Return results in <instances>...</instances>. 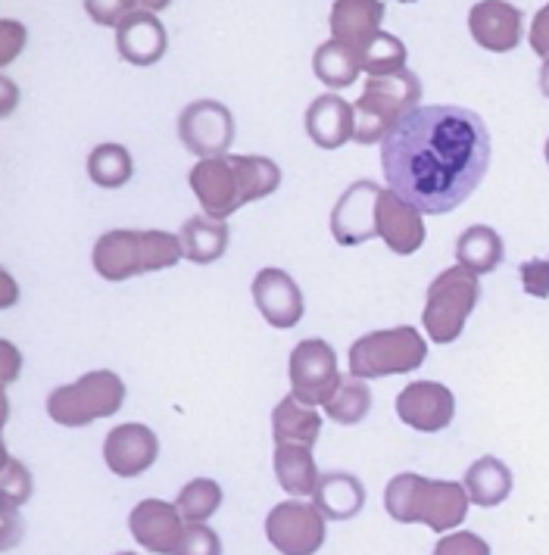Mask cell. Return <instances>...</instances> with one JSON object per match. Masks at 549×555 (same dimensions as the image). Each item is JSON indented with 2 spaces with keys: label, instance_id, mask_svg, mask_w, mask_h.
<instances>
[{
  "label": "cell",
  "instance_id": "6da1fadb",
  "mask_svg": "<svg viewBox=\"0 0 549 555\" xmlns=\"http://www.w3.org/2000/svg\"><path fill=\"white\" fill-rule=\"evenodd\" d=\"M381 169L422 216H444L472 197L490 169V131L465 106H419L381 141Z\"/></svg>",
  "mask_w": 549,
  "mask_h": 555
},
{
  "label": "cell",
  "instance_id": "7a4b0ae2",
  "mask_svg": "<svg viewBox=\"0 0 549 555\" xmlns=\"http://www.w3.org/2000/svg\"><path fill=\"white\" fill-rule=\"evenodd\" d=\"M281 169L269 156H209L191 169V191L213 219H228L241 206L278 191Z\"/></svg>",
  "mask_w": 549,
  "mask_h": 555
},
{
  "label": "cell",
  "instance_id": "3957f363",
  "mask_svg": "<svg viewBox=\"0 0 549 555\" xmlns=\"http://www.w3.org/2000/svg\"><path fill=\"white\" fill-rule=\"evenodd\" d=\"M469 493L456 480H431L422 475H397L384 490V508L399 525H424L447 533L469 515Z\"/></svg>",
  "mask_w": 549,
  "mask_h": 555
},
{
  "label": "cell",
  "instance_id": "277c9868",
  "mask_svg": "<svg viewBox=\"0 0 549 555\" xmlns=\"http://www.w3.org/2000/svg\"><path fill=\"white\" fill-rule=\"evenodd\" d=\"M94 272L103 281H128L148 272H163L184 259V244L178 234L169 231H135V228H116L100 234L94 244Z\"/></svg>",
  "mask_w": 549,
  "mask_h": 555
},
{
  "label": "cell",
  "instance_id": "5b68a950",
  "mask_svg": "<svg viewBox=\"0 0 549 555\" xmlns=\"http://www.w3.org/2000/svg\"><path fill=\"white\" fill-rule=\"evenodd\" d=\"M422 101V81L416 73L403 69L397 76L369 78L359 101L353 103L356 109V144H378L384 141L394 128L419 109Z\"/></svg>",
  "mask_w": 549,
  "mask_h": 555
},
{
  "label": "cell",
  "instance_id": "8992f818",
  "mask_svg": "<svg viewBox=\"0 0 549 555\" xmlns=\"http://www.w3.org/2000/svg\"><path fill=\"white\" fill-rule=\"evenodd\" d=\"M481 300V281L465 266L444 269L427 284L422 325L434 344H452Z\"/></svg>",
  "mask_w": 549,
  "mask_h": 555
},
{
  "label": "cell",
  "instance_id": "52a82bcc",
  "mask_svg": "<svg viewBox=\"0 0 549 555\" xmlns=\"http://www.w3.org/2000/svg\"><path fill=\"white\" fill-rule=\"evenodd\" d=\"M424 356H427V344H424L422 331L409 328V325L372 331L349 347V375L366 380L409 375L422 369Z\"/></svg>",
  "mask_w": 549,
  "mask_h": 555
},
{
  "label": "cell",
  "instance_id": "ba28073f",
  "mask_svg": "<svg viewBox=\"0 0 549 555\" xmlns=\"http://www.w3.org/2000/svg\"><path fill=\"white\" fill-rule=\"evenodd\" d=\"M125 403V384L116 372H88L75 384L56 387L48 397V415L63 428H85L116 415Z\"/></svg>",
  "mask_w": 549,
  "mask_h": 555
},
{
  "label": "cell",
  "instance_id": "9c48e42d",
  "mask_svg": "<svg viewBox=\"0 0 549 555\" xmlns=\"http://www.w3.org/2000/svg\"><path fill=\"white\" fill-rule=\"evenodd\" d=\"M178 138L200 159L225 156L234 144V116L219 101H194L178 113Z\"/></svg>",
  "mask_w": 549,
  "mask_h": 555
},
{
  "label": "cell",
  "instance_id": "30bf717a",
  "mask_svg": "<svg viewBox=\"0 0 549 555\" xmlns=\"http://www.w3.org/2000/svg\"><path fill=\"white\" fill-rule=\"evenodd\" d=\"M341 384L337 356L319 337L299 340L291 353V393L299 403L324 405Z\"/></svg>",
  "mask_w": 549,
  "mask_h": 555
},
{
  "label": "cell",
  "instance_id": "8fae6325",
  "mask_svg": "<svg viewBox=\"0 0 549 555\" xmlns=\"http://www.w3.org/2000/svg\"><path fill=\"white\" fill-rule=\"evenodd\" d=\"M266 537L281 555H316L324 543V515L316 503H278L266 518Z\"/></svg>",
  "mask_w": 549,
  "mask_h": 555
},
{
  "label": "cell",
  "instance_id": "7c38bea8",
  "mask_svg": "<svg viewBox=\"0 0 549 555\" xmlns=\"http://www.w3.org/2000/svg\"><path fill=\"white\" fill-rule=\"evenodd\" d=\"M378 197L381 188L362 178L356 184H349L347 191L341 194V201L334 203L331 209V234L341 247H359L369 237L378 234L374 228V212H378Z\"/></svg>",
  "mask_w": 549,
  "mask_h": 555
},
{
  "label": "cell",
  "instance_id": "4fadbf2b",
  "mask_svg": "<svg viewBox=\"0 0 549 555\" xmlns=\"http://www.w3.org/2000/svg\"><path fill=\"white\" fill-rule=\"evenodd\" d=\"M397 415L403 425L424 430V434H437L452 422L456 415V397L452 390L437 384V380H412L409 387H403L397 397Z\"/></svg>",
  "mask_w": 549,
  "mask_h": 555
},
{
  "label": "cell",
  "instance_id": "5bb4252c",
  "mask_svg": "<svg viewBox=\"0 0 549 555\" xmlns=\"http://www.w3.org/2000/svg\"><path fill=\"white\" fill-rule=\"evenodd\" d=\"M469 31L474 44L490 53H509L522 44L524 16L509 0H481L469 10Z\"/></svg>",
  "mask_w": 549,
  "mask_h": 555
},
{
  "label": "cell",
  "instance_id": "9a60e30c",
  "mask_svg": "<svg viewBox=\"0 0 549 555\" xmlns=\"http://www.w3.org/2000/svg\"><path fill=\"white\" fill-rule=\"evenodd\" d=\"M253 304L272 328L281 331L297 328L303 312H306L303 291L284 269H263L253 278Z\"/></svg>",
  "mask_w": 549,
  "mask_h": 555
},
{
  "label": "cell",
  "instance_id": "2e32d148",
  "mask_svg": "<svg viewBox=\"0 0 549 555\" xmlns=\"http://www.w3.org/2000/svg\"><path fill=\"white\" fill-rule=\"evenodd\" d=\"M128 528H131V537L138 540V546H144L148 553L175 555L188 525L181 521V512L175 503L144 500L131 508Z\"/></svg>",
  "mask_w": 549,
  "mask_h": 555
},
{
  "label": "cell",
  "instance_id": "e0dca14e",
  "mask_svg": "<svg viewBox=\"0 0 549 555\" xmlns=\"http://www.w3.org/2000/svg\"><path fill=\"white\" fill-rule=\"evenodd\" d=\"M159 455V440L148 425H119L103 440V462L116 478L144 475Z\"/></svg>",
  "mask_w": 549,
  "mask_h": 555
},
{
  "label": "cell",
  "instance_id": "ac0fdd59",
  "mask_svg": "<svg viewBox=\"0 0 549 555\" xmlns=\"http://www.w3.org/2000/svg\"><path fill=\"white\" fill-rule=\"evenodd\" d=\"M374 228H378V237L397 256H412V253L422 250V212L409 201H403L397 191H381L378 212H374Z\"/></svg>",
  "mask_w": 549,
  "mask_h": 555
},
{
  "label": "cell",
  "instance_id": "d6986e66",
  "mask_svg": "<svg viewBox=\"0 0 549 555\" xmlns=\"http://www.w3.org/2000/svg\"><path fill=\"white\" fill-rule=\"evenodd\" d=\"M116 48L119 56L131 66H153L163 60V53L169 48V38H166V26L159 23L156 13L150 10H135L128 13L123 23L116 26Z\"/></svg>",
  "mask_w": 549,
  "mask_h": 555
},
{
  "label": "cell",
  "instance_id": "ffe728a7",
  "mask_svg": "<svg viewBox=\"0 0 549 555\" xmlns=\"http://www.w3.org/2000/svg\"><path fill=\"white\" fill-rule=\"evenodd\" d=\"M306 134L316 147L322 151H337L356 134V109L353 103L337 98V94H319L306 109Z\"/></svg>",
  "mask_w": 549,
  "mask_h": 555
},
{
  "label": "cell",
  "instance_id": "44dd1931",
  "mask_svg": "<svg viewBox=\"0 0 549 555\" xmlns=\"http://www.w3.org/2000/svg\"><path fill=\"white\" fill-rule=\"evenodd\" d=\"M384 3L381 0H334L331 7V31L334 41L347 44L353 51H366L381 31Z\"/></svg>",
  "mask_w": 549,
  "mask_h": 555
},
{
  "label": "cell",
  "instance_id": "7402d4cb",
  "mask_svg": "<svg viewBox=\"0 0 549 555\" xmlns=\"http://www.w3.org/2000/svg\"><path fill=\"white\" fill-rule=\"evenodd\" d=\"M312 503L328 521H349L366 505V487H362V480L353 478L347 472H328L319 478Z\"/></svg>",
  "mask_w": 549,
  "mask_h": 555
},
{
  "label": "cell",
  "instance_id": "603a6c76",
  "mask_svg": "<svg viewBox=\"0 0 549 555\" xmlns=\"http://www.w3.org/2000/svg\"><path fill=\"white\" fill-rule=\"evenodd\" d=\"M309 450L312 447H303V443H274V478L281 483V490H288L291 496H309L319 487L322 475Z\"/></svg>",
  "mask_w": 549,
  "mask_h": 555
},
{
  "label": "cell",
  "instance_id": "cb8c5ba5",
  "mask_svg": "<svg viewBox=\"0 0 549 555\" xmlns=\"http://www.w3.org/2000/svg\"><path fill=\"white\" fill-rule=\"evenodd\" d=\"M322 434V415L312 405L299 403L297 397H284L272 409V437L274 443H303L312 447Z\"/></svg>",
  "mask_w": 549,
  "mask_h": 555
},
{
  "label": "cell",
  "instance_id": "d4e9b609",
  "mask_svg": "<svg viewBox=\"0 0 549 555\" xmlns=\"http://www.w3.org/2000/svg\"><path fill=\"white\" fill-rule=\"evenodd\" d=\"M462 487L474 505L494 508L512 493V472L506 462H499L497 455H481L474 465H469Z\"/></svg>",
  "mask_w": 549,
  "mask_h": 555
},
{
  "label": "cell",
  "instance_id": "484cf974",
  "mask_svg": "<svg viewBox=\"0 0 549 555\" xmlns=\"http://www.w3.org/2000/svg\"><path fill=\"white\" fill-rule=\"evenodd\" d=\"M178 237L184 244V259H191L197 266H209V262L222 259L225 250H228V225H225V219H213L206 212L191 216Z\"/></svg>",
  "mask_w": 549,
  "mask_h": 555
},
{
  "label": "cell",
  "instance_id": "4316f807",
  "mask_svg": "<svg viewBox=\"0 0 549 555\" xmlns=\"http://www.w3.org/2000/svg\"><path fill=\"white\" fill-rule=\"evenodd\" d=\"M502 237L490 225L465 228L456 241V259L474 275H490L502 262Z\"/></svg>",
  "mask_w": 549,
  "mask_h": 555
},
{
  "label": "cell",
  "instance_id": "83f0119b",
  "mask_svg": "<svg viewBox=\"0 0 549 555\" xmlns=\"http://www.w3.org/2000/svg\"><path fill=\"white\" fill-rule=\"evenodd\" d=\"M312 73H316V78L322 81L324 88H334V91L349 88L359 78V73H362V53L331 38V41L319 44L316 53H312Z\"/></svg>",
  "mask_w": 549,
  "mask_h": 555
},
{
  "label": "cell",
  "instance_id": "f1b7e54d",
  "mask_svg": "<svg viewBox=\"0 0 549 555\" xmlns=\"http://www.w3.org/2000/svg\"><path fill=\"white\" fill-rule=\"evenodd\" d=\"M369 409H372V390H369L366 378H356V375L341 378L337 390L324 403L328 418L337 425H359L369 415Z\"/></svg>",
  "mask_w": 549,
  "mask_h": 555
},
{
  "label": "cell",
  "instance_id": "f546056e",
  "mask_svg": "<svg viewBox=\"0 0 549 555\" xmlns=\"http://www.w3.org/2000/svg\"><path fill=\"white\" fill-rule=\"evenodd\" d=\"M88 176L100 188H123L135 176L131 153L123 144H98L88 156Z\"/></svg>",
  "mask_w": 549,
  "mask_h": 555
},
{
  "label": "cell",
  "instance_id": "4dcf8cb0",
  "mask_svg": "<svg viewBox=\"0 0 549 555\" xmlns=\"http://www.w3.org/2000/svg\"><path fill=\"white\" fill-rule=\"evenodd\" d=\"M175 505H178V512H181V518L188 525H203L206 518H213L219 512V505H222V487L209 478L191 480L188 487H181Z\"/></svg>",
  "mask_w": 549,
  "mask_h": 555
},
{
  "label": "cell",
  "instance_id": "1f68e13d",
  "mask_svg": "<svg viewBox=\"0 0 549 555\" xmlns=\"http://www.w3.org/2000/svg\"><path fill=\"white\" fill-rule=\"evenodd\" d=\"M406 44L399 41L397 35H387V31H378L374 41L362 51V73L369 78H384L397 76L406 69Z\"/></svg>",
  "mask_w": 549,
  "mask_h": 555
},
{
  "label": "cell",
  "instance_id": "d6a6232c",
  "mask_svg": "<svg viewBox=\"0 0 549 555\" xmlns=\"http://www.w3.org/2000/svg\"><path fill=\"white\" fill-rule=\"evenodd\" d=\"M3 505L7 508H16V505L28 503L31 496V472L25 468L23 462H16L13 455L3 453Z\"/></svg>",
  "mask_w": 549,
  "mask_h": 555
},
{
  "label": "cell",
  "instance_id": "836d02e7",
  "mask_svg": "<svg viewBox=\"0 0 549 555\" xmlns=\"http://www.w3.org/2000/svg\"><path fill=\"white\" fill-rule=\"evenodd\" d=\"M175 555H222V540L206 525H188Z\"/></svg>",
  "mask_w": 549,
  "mask_h": 555
},
{
  "label": "cell",
  "instance_id": "e575fe53",
  "mask_svg": "<svg viewBox=\"0 0 549 555\" xmlns=\"http://www.w3.org/2000/svg\"><path fill=\"white\" fill-rule=\"evenodd\" d=\"M85 10L88 16L98 23V26H119L128 13L138 10V0H85Z\"/></svg>",
  "mask_w": 549,
  "mask_h": 555
},
{
  "label": "cell",
  "instance_id": "d590c367",
  "mask_svg": "<svg viewBox=\"0 0 549 555\" xmlns=\"http://www.w3.org/2000/svg\"><path fill=\"white\" fill-rule=\"evenodd\" d=\"M434 555H490V546L472 530H452L434 546Z\"/></svg>",
  "mask_w": 549,
  "mask_h": 555
},
{
  "label": "cell",
  "instance_id": "8d00e7d4",
  "mask_svg": "<svg viewBox=\"0 0 549 555\" xmlns=\"http://www.w3.org/2000/svg\"><path fill=\"white\" fill-rule=\"evenodd\" d=\"M519 275H522L524 294L537 297V300H547L549 297V259H527L519 266Z\"/></svg>",
  "mask_w": 549,
  "mask_h": 555
},
{
  "label": "cell",
  "instance_id": "74e56055",
  "mask_svg": "<svg viewBox=\"0 0 549 555\" xmlns=\"http://www.w3.org/2000/svg\"><path fill=\"white\" fill-rule=\"evenodd\" d=\"M25 44V28L20 23H13V20H3L0 23V63L7 66V63H13L20 51H23Z\"/></svg>",
  "mask_w": 549,
  "mask_h": 555
},
{
  "label": "cell",
  "instance_id": "f35d334b",
  "mask_svg": "<svg viewBox=\"0 0 549 555\" xmlns=\"http://www.w3.org/2000/svg\"><path fill=\"white\" fill-rule=\"evenodd\" d=\"M527 41H531V48H534L537 56L549 60V3L537 10V16H534V23H531V35H527Z\"/></svg>",
  "mask_w": 549,
  "mask_h": 555
},
{
  "label": "cell",
  "instance_id": "ab89813d",
  "mask_svg": "<svg viewBox=\"0 0 549 555\" xmlns=\"http://www.w3.org/2000/svg\"><path fill=\"white\" fill-rule=\"evenodd\" d=\"M0 353H3V380H13L16 369H20V353L13 344H0Z\"/></svg>",
  "mask_w": 549,
  "mask_h": 555
},
{
  "label": "cell",
  "instance_id": "60d3db41",
  "mask_svg": "<svg viewBox=\"0 0 549 555\" xmlns=\"http://www.w3.org/2000/svg\"><path fill=\"white\" fill-rule=\"evenodd\" d=\"M3 94H7V103H3V116H7V113L13 109V101H16V88H13L7 78H3Z\"/></svg>",
  "mask_w": 549,
  "mask_h": 555
},
{
  "label": "cell",
  "instance_id": "b9f144b4",
  "mask_svg": "<svg viewBox=\"0 0 549 555\" xmlns=\"http://www.w3.org/2000/svg\"><path fill=\"white\" fill-rule=\"evenodd\" d=\"M138 3H141L144 10H150V13H159V10H166L173 0H138Z\"/></svg>",
  "mask_w": 549,
  "mask_h": 555
},
{
  "label": "cell",
  "instance_id": "7bdbcfd3",
  "mask_svg": "<svg viewBox=\"0 0 549 555\" xmlns=\"http://www.w3.org/2000/svg\"><path fill=\"white\" fill-rule=\"evenodd\" d=\"M540 91L549 98V60H544V66H540Z\"/></svg>",
  "mask_w": 549,
  "mask_h": 555
},
{
  "label": "cell",
  "instance_id": "ee69618b",
  "mask_svg": "<svg viewBox=\"0 0 549 555\" xmlns=\"http://www.w3.org/2000/svg\"><path fill=\"white\" fill-rule=\"evenodd\" d=\"M544 156H547V166H549V138H547V147H544Z\"/></svg>",
  "mask_w": 549,
  "mask_h": 555
},
{
  "label": "cell",
  "instance_id": "f6af8a7d",
  "mask_svg": "<svg viewBox=\"0 0 549 555\" xmlns=\"http://www.w3.org/2000/svg\"><path fill=\"white\" fill-rule=\"evenodd\" d=\"M397 3H412V0H397Z\"/></svg>",
  "mask_w": 549,
  "mask_h": 555
},
{
  "label": "cell",
  "instance_id": "bcb514c9",
  "mask_svg": "<svg viewBox=\"0 0 549 555\" xmlns=\"http://www.w3.org/2000/svg\"><path fill=\"white\" fill-rule=\"evenodd\" d=\"M116 555H138V553H116Z\"/></svg>",
  "mask_w": 549,
  "mask_h": 555
}]
</instances>
